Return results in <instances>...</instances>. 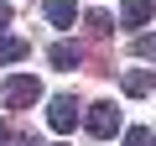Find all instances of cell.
Wrapping results in <instances>:
<instances>
[{
	"label": "cell",
	"instance_id": "1",
	"mask_svg": "<svg viewBox=\"0 0 156 146\" xmlns=\"http://www.w3.org/2000/svg\"><path fill=\"white\" fill-rule=\"evenodd\" d=\"M0 99H5V110H26V104L42 99V84L31 78V73H16V78L0 84Z\"/></svg>",
	"mask_w": 156,
	"mask_h": 146
},
{
	"label": "cell",
	"instance_id": "2",
	"mask_svg": "<svg viewBox=\"0 0 156 146\" xmlns=\"http://www.w3.org/2000/svg\"><path fill=\"white\" fill-rule=\"evenodd\" d=\"M47 125H52L57 136H68V130L78 125V99H73V94H57V99H47Z\"/></svg>",
	"mask_w": 156,
	"mask_h": 146
},
{
	"label": "cell",
	"instance_id": "3",
	"mask_svg": "<svg viewBox=\"0 0 156 146\" xmlns=\"http://www.w3.org/2000/svg\"><path fill=\"white\" fill-rule=\"evenodd\" d=\"M83 125H89V136H99V141H109V136L120 130V110H115L109 99H104V104H89V120H83Z\"/></svg>",
	"mask_w": 156,
	"mask_h": 146
},
{
	"label": "cell",
	"instance_id": "4",
	"mask_svg": "<svg viewBox=\"0 0 156 146\" xmlns=\"http://www.w3.org/2000/svg\"><path fill=\"white\" fill-rule=\"evenodd\" d=\"M47 63H52V68H62V73H73L78 63H83V47L62 37V42H52V47H47Z\"/></svg>",
	"mask_w": 156,
	"mask_h": 146
},
{
	"label": "cell",
	"instance_id": "5",
	"mask_svg": "<svg viewBox=\"0 0 156 146\" xmlns=\"http://www.w3.org/2000/svg\"><path fill=\"white\" fill-rule=\"evenodd\" d=\"M120 89H125L130 99H146V94L156 89V73H151V68H125V78H120Z\"/></svg>",
	"mask_w": 156,
	"mask_h": 146
},
{
	"label": "cell",
	"instance_id": "6",
	"mask_svg": "<svg viewBox=\"0 0 156 146\" xmlns=\"http://www.w3.org/2000/svg\"><path fill=\"white\" fill-rule=\"evenodd\" d=\"M156 16V0H120V26H146Z\"/></svg>",
	"mask_w": 156,
	"mask_h": 146
},
{
	"label": "cell",
	"instance_id": "7",
	"mask_svg": "<svg viewBox=\"0 0 156 146\" xmlns=\"http://www.w3.org/2000/svg\"><path fill=\"white\" fill-rule=\"evenodd\" d=\"M47 21L52 26H73L78 21V0H47Z\"/></svg>",
	"mask_w": 156,
	"mask_h": 146
},
{
	"label": "cell",
	"instance_id": "8",
	"mask_svg": "<svg viewBox=\"0 0 156 146\" xmlns=\"http://www.w3.org/2000/svg\"><path fill=\"white\" fill-rule=\"evenodd\" d=\"M21 57H31L26 37H0V63H21Z\"/></svg>",
	"mask_w": 156,
	"mask_h": 146
},
{
	"label": "cell",
	"instance_id": "9",
	"mask_svg": "<svg viewBox=\"0 0 156 146\" xmlns=\"http://www.w3.org/2000/svg\"><path fill=\"white\" fill-rule=\"evenodd\" d=\"M135 57H146V63H156V31H146V37H135Z\"/></svg>",
	"mask_w": 156,
	"mask_h": 146
},
{
	"label": "cell",
	"instance_id": "10",
	"mask_svg": "<svg viewBox=\"0 0 156 146\" xmlns=\"http://www.w3.org/2000/svg\"><path fill=\"white\" fill-rule=\"evenodd\" d=\"M125 146H156V141H151L146 125H130V130H125Z\"/></svg>",
	"mask_w": 156,
	"mask_h": 146
},
{
	"label": "cell",
	"instance_id": "11",
	"mask_svg": "<svg viewBox=\"0 0 156 146\" xmlns=\"http://www.w3.org/2000/svg\"><path fill=\"white\" fill-rule=\"evenodd\" d=\"M89 31H99V37H109V31H115V21H109V16H99V11H94V16H89Z\"/></svg>",
	"mask_w": 156,
	"mask_h": 146
},
{
	"label": "cell",
	"instance_id": "12",
	"mask_svg": "<svg viewBox=\"0 0 156 146\" xmlns=\"http://www.w3.org/2000/svg\"><path fill=\"white\" fill-rule=\"evenodd\" d=\"M5 26H11V5L0 0V37H5Z\"/></svg>",
	"mask_w": 156,
	"mask_h": 146
},
{
	"label": "cell",
	"instance_id": "13",
	"mask_svg": "<svg viewBox=\"0 0 156 146\" xmlns=\"http://www.w3.org/2000/svg\"><path fill=\"white\" fill-rule=\"evenodd\" d=\"M0 146H11V125L5 120H0Z\"/></svg>",
	"mask_w": 156,
	"mask_h": 146
},
{
	"label": "cell",
	"instance_id": "14",
	"mask_svg": "<svg viewBox=\"0 0 156 146\" xmlns=\"http://www.w3.org/2000/svg\"><path fill=\"white\" fill-rule=\"evenodd\" d=\"M21 146H37V141H21Z\"/></svg>",
	"mask_w": 156,
	"mask_h": 146
},
{
	"label": "cell",
	"instance_id": "15",
	"mask_svg": "<svg viewBox=\"0 0 156 146\" xmlns=\"http://www.w3.org/2000/svg\"><path fill=\"white\" fill-rule=\"evenodd\" d=\"M151 141H156V130H151Z\"/></svg>",
	"mask_w": 156,
	"mask_h": 146
}]
</instances>
